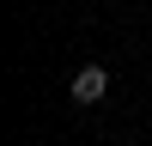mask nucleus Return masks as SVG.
Masks as SVG:
<instances>
[{"instance_id": "f257e3e1", "label": "nucleus", "mask_w": 152, "mask_h": 146, "mask_svg": "<svg viewBox=\"0 0 152 146\" xmlns=\"http://www.w3.org/2000/svg\"><path fill=\"white\" fill-rule=\"evenodd\" d=\"M67 91H73V104H97V97L110 91V67H79Z\"/></svg>"}]
</instances>
